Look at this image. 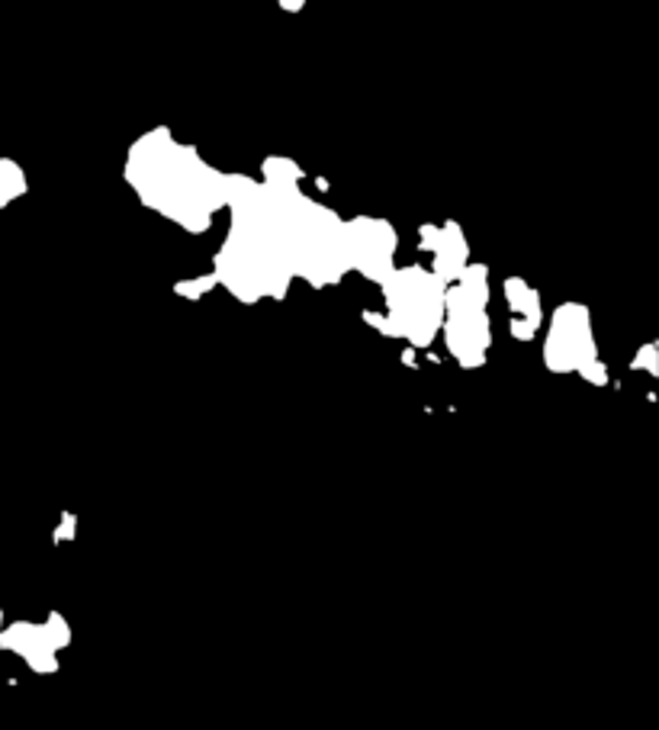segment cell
<instances>
[{"instance_id": "6da1fadb", "label": "cell", "mask_w": 659, "mask_h": 730, "mask_svg": "<svg viewBox=\"0 0 659 730\" xmlns=\"http://www.w3.org/2000/svg\"><path fill=\"white\" fill-rule=\"evenodd\" d=\"M129 180L145 207L181 222L187 232H206L209 219L228 203L232 178L209 171L190 148L168 142L164 133L142 139L132 152Z\"/></svg>"}, {"instance_id": "7a4b0ae2", "label": "cell", "mask_w": 659, "mask_h": 730, "mask_svg": "<svg viewBox=\"0 0 659 730\" xmlns=\"http://www.w3.org/2000/svg\"><path fill=\"white\" fill-rule=\"evenodd\" d=\"M383 287L386 312H364V319L383 335L405 338L412 347H428L444 322V290L447 283L428 267H395Z\"/></svg>"}, {"instance_id": "3957f363", "label": "cell", "mask_w": 659, "mask_h": 730, "mask_svg": "<svg viewBox=\"0 0 659 730\" xmlns=\"http://www.w3.org/2000/svg\"><path fill=\"white\" fill-rule=\"evenodd\" d=\"M489 271L483 264H467L457 281L447 283L444 290V338L450 355L457 357L460 367H483L486 351L492 345V325H489Z\"/></svg>"}, {"instance_id": "277c9868", "label": "cell", "mask_w": 659, "mask_h": 730, "mask_svg": "<svg viewBox=\"0 0 659 730\" xmlns=\"http://www.w3.org/2000/svg\"><path fill=\"white\" fill-rule=\"evenodd\" d=\"M543 364L553 374H582L589 383L605 386L608 374L599 361L589 310L579 303H563L550 319V335L543 345Z\"/></svg>"}, {"instance_id": "5b68a950", "label": "cell", "mask_w": 659, "mask_h": 730, "mask_svg": "<svg viewBox=\"0 0 659 730\" xmlns=\"http://www.w3.org/2000/svg\"><path fill=\"white\" fill-rule=\"evenodd\" d=\"M71 643V627L65 624L59 612H51L45 624L16 621L10 627H0V647L16 653L23 663H30L36 672L59 670V650Z\"/></svg>"}, {"instance_id": "8992f818", "label": "cell", "mask_w": 659, "mask_h": 730, "mask_svg": "<svg viewBox=\"0 0 659 730\" xmlns=\"http://www.w3.org/2000/svg\"><path fill=\"white\" fill-rule=\"evenodd\" d=\"M345 251L351 271L383 283L395 271V232L380 219H354L345 226Z\"/></svg>"}, {"instance_id": "52a82bcc", "label": "cell", "mask_w": 659, "mask_h": 730, "mask_svg": "<svg viewBox=\"0 0 659 730\" xmlns=\"http://www.w3.org/2000/svg\"><path fill=\"white\" fill-rule=\"evenodd\" d=\"M422 236H425V248H432L434 254L432 271L438 273L444 283L457 281V273L469 264L467 242H463L460 229H457V226H447V229H422Z\"/></svg>"}, {"instance_id": "ba28073f", "label": "cell", "mask_w": 659, "mask_h": 730, "mask_svg": "<svg viewBox=\"0 0 659 730\" xmlns=\"http://www.w3.org/2000/svg\"><path fill=\"white\" fill-rule=\"evenodd\" d=\"M506 300L508 312H512V335L518 341H531L543 322L541 293L521 277H512V281H506Z\"/></svg>"}, {"instance_id": "9c48e42d", "label": "cell", "mask_w": 659, "mask_h": 730, "mask_svg": "<svg viewBox=\"0 0 659 730\" xmlns=\"http://www.w3.org/2000/svg\"><path fill=\"white\" fill-rule=\"evenodd\" d=\"M16 193H23L20 168H14V164H7V162H0V207H4V203H10Z\"/></svg>"}, {"instance_id": "30bf717a", "label": "cell", "mask_w": 659, "mask_h": 730, "mask_svg": "<svg viewBox=\"0 0 659 730\" xmlns=\"http://www.w3.org/2000/svg\"><path fill=\"white\" fill-rule=\"evenodd\" d=\"M213 287H216V277L209 273V277H200V281H193V283H177L174 293L177 296H190V300H200L206 290H213Z\"/></svg>"}, {"instance_id": "8fae6325", "label": "cell", "mask_w": 659, "mask_h": 730, "mask_svg": "<svg viewBox=\"0 0 659 730\" xmlns=\"http://www.w3.org/2000/svg\"><path fill=\"white\" fill-rule=\"evenodd\" d=\"M656 355H659V347L656 345H644L637 351V357H634V367L637 370H650L653 376L659 374V361H656Z\"/></svg>"}, {"instance_id": "7c38bea8", "label": "cell", "mask_w": 659, "mask_h": 730, "mask_svg": "<svg viewBox=\"0 0 659 730\" xmlns=\"http://www.w3.org/2000/svg\"><path fill=\"white\" fill-rule=\"evenodd\" d=\"M71 538H74V515H65L61 528L55 531V541H71Z\"/></svg>"}, {"instance_id": "4fadbf2b", "label": "cell", "mask_w": 659, "mask_h": 730, "mask_svg": "<svg viewBox=\"0 0 659 730\" xmlns=\"http://www.w3.org/2000/svg\"><path fill=\"white\" fill-rule=\"evenodd\" d=\"M0 627H4V612H0Z\"/></svg>"}]
</instances>
